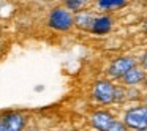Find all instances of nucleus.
<instances>
[{
  "label": "nucleus",
  "instance_id": "1",
  "mask_svg": "<svg viewBox=\"0 0 147 131\" xmlns=\"http://www.w3.org/2000/svg\"><path fill=\"white\" fill-rule=\"evenodd\" d=\"M120 120L130 131L147 128V103L141 101L125 106L120 114Z\"/></svg>",
  "mask_w": 147,
  "mask_h": 131
},
{
  "label": "nucleus",
  "instance_id": "2",
  "mask_svg": "<svg viewBox=\"0 0 147 131\" xmlns=\"http://www.w3.org/2000/svg\"><path fill=\"white\" fill-rule=\"evenodd\" d=\"M115 85L117 84L112 82L108 77H101L93 82L92 89H90V98L95 104L100 107H108V106L114 104V96H115Z\"/></svg>",
  "mask_w": 147,
  "mask_h": 131
},
{
  "label": "nucleus",
  "instance_id": "3",
  "mask_svg": "<svg viewBox=\"0 0 147 131\" xmlns=\"http://www.w3.org/2000/svg\"><path fill=\"white\" fill-rule=\"evenodd\" d=\"M46 24L54 32L67 33L74 27V13H71L63 5H57L49 11L48 17H46Z\"/></svg>",
  "mask_w": 147,
  "mask_h": 131
},
{
  "label": "nucleus",
  "instance_id": "4",
  "mask_svg": "<svg viewBox=\"0 0 147 131\" xmlns=\"http://www.w3.org/2000/svg\"><path fill=\"white\" fill-rule=\"evenodd\" d=\"M30 123L29 114L18 109H8L0 112V125L3 131H27Z\"/></svg>",
  "mask_w": 147,
  "mask_h": 131
},
{
  "label": "nucleus",
  "instance_id": "5",
  "mask_svg": "<svg viewBox=\"0 0 147 131\" xmlns=\"http://www.w3.org/2000/svg\"><path fill=\"white\" fill-rule=\"evenodd\" d=\"M136 65H138V58L133 57V55H119V57L112 58L111 63L108 65V68H106V76L112 82H115V81L120 82V79L125 76V73L130 71Z\"/></svg>",
  "mask_w": 147,
  "mask_h": 131
},
{
  "label": "nucleus",
  "instance_id": "6",
  "mask_svg": "<svg viewBox=\"0 0 147 131\" xmlns=\"http://www.w3.org/2000/svg\"><path fill=\"white\" fill-rule=\"evenodd\" d=\"M117 115L106 107H98L93 109L87 117V125H89L90 131H108L109 126L117 120Z\"/></svg>",
  "mask_w": 147,
  "mask_h": 131
},
{
  "label": "nucleus",
  "instance_id": "7",
  "mask_svg": "<svg viewBox=\"0 0 147 131\" xmlns=\"http://www.w3.org/2000/svg\"><path fill=\"white\" fill-rule=\"evenodd\" d=\"M112 29H114V17H112V14L98 13L95 14V19L92 22L89 33H92L95 36H106L108 33H111Z\"/></svg>",
  "mask_w": 147,
  "mask_h": 131
},
{
  "label": "nucleus",
  "instance_id": "8",
  "mask_svg": "<svg viewBox=\"0 0 147 131\" xmlns=\"http://www.w3.org/2000/svg\"><path fill=\"white\" fill-rule=\"evenodd\" d=\"M146 74L147 71L138 63L136 67H133L130 71L125 73V76L120 79V84L127 89H141L144 85V81H146Z\"/></svg>",
  "mask_w": 147,
  "mask_h": 131
},
{
  "label": "nucleus",
  "instance_id": "9",
  "mask_svg": "<svg viewBox=\"0 0 147 131\" xmlns=\"http://www.w3.org/2000/svg\"><path fill=\"white\" fill-rule=\"evenodd\" d=\"M130 0H93V7L98 13H114V11L123 10Z\"/></svg>",
  "mask_w": 147,
  "mask_h": 131
},
{
  "label": "nucleus",
  "instance_id": "10",
  "mask_svg": "<svg viewBox=\"0 0 147 131\" xmlns=\"http://www.w3.org/2000/svg\"><path fill=\"white\" fill-rule=\"evenodd\" d=\"M95 19V13L92 10H82L74 13V27H78L82 32H90V27H92V22Z\"/></svg>",
  "mask_w": 147,
  "mask_h": 131
},
{
  "label": "nucleus",
  "instance_id": "11",
  "mask_svg": "<svg viewBox=\"0 0 147 131\" xmlns=\"http://www.w3.org/2000/svg\"><path fill=\"white\" fill-rule=\"evenodd\" d=\"M93 0H63V7L68 8L71 13H78V11H82L92 3Z\"/></svg>",
  "mask_w": 147,
  "mask_h": 131
},
{
  "label": "nucleus",
  "instance_id": "12",
  "mask_svg": "<svg viewBox=\"0 0 147 131\" xmlns=\"http://www.w3.org/2000/svg\"><path fill=\"white\" fill-rule=\"evenodd\" d=\"M128 103V89L123 87L122 84L115 85V96H114V104H127Z\"/></svg>",
  "mask_w": 147,
  "mask_h": 131
},
{
  "label": "nucleus",
  "instance_id": "13",
  "mask_svg": "<svg viewBox=\"0 0 147 131\" xmlns=\"http://www.w3.org/2000/svg\"><path fill=\"white\" fill-rule=\"evenodd\" d=\"M108 131H130V130H128V128L125 126L123 122H122L120 118H117V120H115L114 123H112L111 126H109V130H108Z\"/></svg>",
  "mask_w": 147,
  "mask_h": 131
},
{
  "label": "nucleus",
  "instance_id": "14",
  "mask_svg": "<svg viewBox=\"0 0 147 131\" xmlns=\"http://www.w3.org/2000/svg\"><path fill=\"white\" fill-rule=\"evenodd\" d=\"M138 63H139V65H141V67H142V68H144V70H146V71H147V51H146V52H144V54H142V55H141V58H139V60H138Z\"/></svg>",
  "mask_w": 147,
  "mask_h": 131
},
{
  "label": "nucleus",
  "instance_id": "15",
  "mask_svg": "<svg viewBox=\"0 0 147 131\" xmlns=\"http://www.w3.org/2000/svg\"><path fill=\"white\" fill-rule=\"evenodd\" d=\"M142 89L146 90V93H147V74H146V81H144V85H142Z\"/></svg>",
  "mask_w": 147,
  "mask_h": 131
},
{
  "label": "nucleus",
  "instance_id": "16",
  "mask_svg": "<svg viewBox=\"0 0 147 131\" xmlns=\"http://www.w3.org/2000/svg\"><path fill=\"white\" fill-rule=\"evenodd\" d=\"M144 30H146V33H147V21H146V26H144Z\"/></svg>",
  "mask_w": 147,
  "mask_h": 131
},
{
  "label": "nucleus",
  "instance_id": "17",
  "mask_svg": "<svg viewBox=\"0 0 147 131\" xmlns=\"http://www.w3.org/2000/svg\"><path fill=\"white\" fill-rule=\"evenodd\" d=\"M142 101H146V103H147V93H146V96H144V99H142Z\"/></svg>",
  "mask_w": 147,
  "mask_h": 131
},
{
  "label": "nucleus",
  "instance_id": "18",
  "mask_svg": "<svg viewBox=\"0 0 147 131\" xmlns=\"http://www.w3.org/2000/svg\"><path fill=\"white\" fill-rule=\"evenodd\" d=\"M138 131H147V128H142V130H138Z\"/></svg>",
  "mask_w": 147,
  "mask_h": 131
},
{
  "label": "nucleus",
  "instance_id": "19",
  "mask_svg": "<svg viewBox=\"0 0 147 131\" xmlns=\"http://www.w3.org/2000/svg\"><path fill=\"white\" fill-rule=\"evenodd\" d=\"M74 131H89V130H74Z\"/></svg>",
  "mask_w": 147,
  "mask_h": 131
},
{
  "label": "nucleus",
  "instance_id": "20",
  "mask_svg": "<svg viewBox=\"0 0 147 131\" xmlns=\"http://www.w3.org/2000/svg\"><path fill=\"white\" fill-rule=\"evenodd\" d=\"M0 131H3V128H2V125H0Z\"/></svg>",
  "mask_w": 147,
  "mask_h": 131
},
{
  "label": "nucleus",
  "instance_id": "21",
  "mask_svg": "<svg viewBox=\"0 0 147 131\" xmlns=\"http://www.w3.org/2000/svg\"><path fill=\"white\" fill-rule=\"evenodd\" d=\"M27 131H32V130H30V128H27Z\"/></svg>",
  "mask_w": 147,
  "mask_h": 131
}]
</instances>
